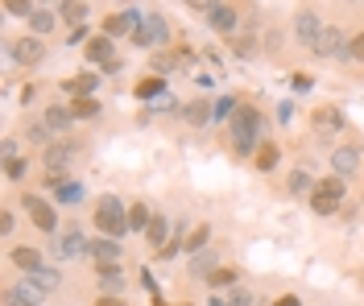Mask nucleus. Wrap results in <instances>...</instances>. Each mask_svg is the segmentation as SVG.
I'll list each match as a JSON object with an SVG mask.
<instances>
[{"mask_svg": "<svg viewBox=\"0 0 364 306\" xmlns=\"http://www.w3.org/2000/svg\"><path fill=\"white\" fill-rule=\"evenodd\" d=\"M228 141H232L236 158H252L261 149V141H265V116L257 108H249V104H240L236 116L228 120Z\"/></svg>", "mask_w": 364, "mask_h": 306, "instance_id": "f257e3e1", "label": "nucleus"}, {"mask_svg": "<svg viewBox=\"0 0 364 306\" xmlns=\"http://www.w3.org/2000/svg\"><path fill=\"white\" fill-rule=\"evenodd\" d=\"M95 232L112 236V240H120V236L129 232V207L116 195H100L95 199Z\"/></svg>", "mask_w": 364, "mask_h": 306, "instance_id": "f03ea898", "label": "nucleus"}, {"mask_svg": "<svg viewBox=\"0 0 364 306\" xmlns=\"http://www.w3.org/2000/svg\"><path fill=\"white\" fill-rule=\"evenodd\" d=\"M133 46H141V50H166L170 46V25H166L161 13H145V17H141V25H136V33H133Z\"/></svg>", "mask_w": 364, "mask_h": 306, "instance_id": "7ed1b4c3", "label": "nucleus"}, {"mask_svg": "<svg viewBox=\"0 0 364 306\" xmlns=\"http://www.w3.org/2000/svg\"><path fill=\"white\" fill-rule=\"evenodd\" d=\"M4 50H9V58H13V62H21V67H38V62L46 58V42L38 38V33L13 38V42H4Z\"/></svg>", "mask_w": 364, "mask_h": 306, "instance_id": "20e7f679", "label": "nucleus"}, {"mask_svg": "<svg viewBox=\"0 0 364 306\" xmlns=\"http://www.w3.org/2000/svg\"><path fill=\"white\" fill-rule=\"evenodd\" d=\"M21 207L29 212V219H33L38 232H58V212H54V203H46L42 195H25Z\"/></svg>", "mask_w": 364, "mask_h": 306, "instance_id": "39448f33", "label": "nucleus"}, {"mask_svg": "<svg viewBox=\"0 0 364 306\" xmlns=\"http://www.w3.org/2000/svg\"><path fill=\"white\" fill-rule=\"evenodd\" d=\"M46 302V290L29 273H25L21 282H13L9 290H4V306H42Z\"/></svg>", "mask_w": 364, "mask_h": 306, "instance_id": "423d86ee", "label": "nucleus"}, {"mask_svg": "<svg viewBox=\"0 0 364 306\" xmlns=\"http://www.w3.org/2000/svg\"><path fill=\"white\" fill-rule=\"evenodd\" d=\"M360 162H364V149L360 145H336L331 149V174H340V178H352V174H360Z\"/></svg>", "mask_w": 364, "mask_h": 306, "instance_id": "0eeeda50", "label": "nucleus"}, {"mask_svg": "<svg viewBox=\"0 0 364 306\" xmlns=\"http://www.w3.org/2000/svg\"><path fill=\"white\" fill-rule=\"evenodd\" d=\"M323 29H327V25L318 21L315 9H302V13L294 17V42L298 46H306V50H315V42L323 38Z\"/></svg>", "mask_w": 364, "mask_h": 306, "instance_id": "6e6552de", "label": "nucleus"}, {"mask_svg": "<svg viewBox=\"0 0 364 306\" xmlns=\"http://www.w3.org/2000/svg\"><path fill=\"white\" fill-rule=\"evenodd\" d=\"M348 42H352V38L343 33L340 25H327L323 38L315 42V54L318 58H348Z\"/></svg>", "mask_w": 364, "mask_h": 306, "instance_id": "1a4fd4ad", "label": "nucleus"}, {"mask_svg": "<svg viewBox=\"0 0 364 306\" xmlns=\"http://www.w3.org/2000/svg\"><path fill=\"white\" fill-rule=\"evenodd\" d=\"M95 285H100V294H124L129 290V273L120 269V261L95 265Z\"/></svg>", "mask_w": 364, "mask_h": 306, "instance_id": "9d476101", "label": "nucleus"}, {"mask_svg": "<svg viewBox=\"0 0 364 306\" xmlns=\"http://www.w3.org/2000/svg\"><path fill=\"white\" fill-rule=\"evenodd\" d=\"M50 253L58 261H70V257H83V253H91V240H83V232H75V228H67V232L58 236L54 244H50Z\"/></svg>", "mask_w": 364, "mask_h": 306, "instance_id": "9b49d317", "label": "nucleus"}, {"mask_svg": "<svg viewBox=\"0 0 364 306\" xmlns=\"http://www.w3.org/2000/svg\"><path fill=\"white\" fill-rule=\"evenodd\" d=\"M311 129H315L318 137H336V133L343 129V112L336 108V104H323V108L311 112Z\"/></svg>", "mask_w": 364, "mask_h": 306, "instance_id": "f8f14e48", "label": "nucleus"}, {"mask_svg": "<svg viewBox=\"0 0 364 306\" xmlns=\"http://www.w3.org/2000/svg\"><path fill=\"white\" fill-rule=\"evenodd\" d=\"M75 153H79L75 141H54V145H46L42 162H46V170H54V174H67V165L75 162Z\"/></svg>", "mask_w": 364, "mask_h": 306, "instance_id": "ddd939ff", "label": "nucleus"}, {"mask_svg": "<svg viewBox=\"0 0 364 306\" xmlns=\"http://www.w3.org/2000/svg\"><path fill=\"white\" fill-rule=\"evenodd\" d=\"M42 120L50 124V133H54V137H67L70 124H75V112H70V104H50V108L42 112Z\"/></svg>", "mask_w": 364, "mask_h": 306, "instance_id": "4468645a", "label": "nucleus"}, {"mask_svg": "<svg viewBox=\"0 0 364 306\" xmlns=\"http://www.w3.org/2000/svg\"><path fill=\"white\" fill-rule=\"evenodd\" d=\"M141 17H145V13H141ZM141 17H136V13H112V17H104V33H108V38H124V33L133 38Z\"/></svg>", "mask_w": 364, "mask_h": 306, "instance_id": "2eb2a0df", "label": "nucleus"}, {"mask_svg": "<svg viewBox=\"0 0 364 306\" xmlns=\"http://www.w3.org/2000/svg\"><path fill=\"white\" fill-rule=\"evenodd\" d=\"M83 54H87V62H91V67L100 71L104 62H112V58H116V50H112V38H108V33H100V38H91L87 46H83Z\"/></svg>", "mask_w": 364, "mask_h": 306, "instance_id": "dca6fc26", "label": "nucleus"}, {"mask_svg": "<svg viewBox=\"0 0 364 306\" xmlns=\"http://www.w3.org/2000/svg\"><path fill=\"white\" fill-rule=\"evenodd\" d=\"M207 25H211L215 33H224V38H236V9L224 0L220 9H211V13H207Z\"/></svg>", "mask_w": 364, "mask_h": 306, "instance_id": "f3484780", "label": "nucleus"}, {"mask_svg": "<svg viewBox=\"0 0 364 306\" xmlns=\"http://www.w3.org/2000/svg\"><path fill=\"white\" fill-rule=\"evenodd\" d=\"M100 79H104L100 71H83V75H75V79H67V83H63V95H70V99H75V95H95Z\"/></svg>", "mask_w": 364, "mask_h": 306, "instance_id": "a211bd4d", "label": "nucleus"}, {"mask_svg": "<svg viewBox=\"0 0 364 306\" xmlns=\"http://www.w3.org/2000/svg\"><path fill=\"white\" fill-rule=\"evenodd\" d=\"M120 240H112V236H100V240H91V253L87 257H95V265H112V261H120Z\"/></svg>", "mask_w": 364, "mask_h": 306, "instance_id": "6ab92c4d", "label": "nucleus"}, {"mask_svg": "<svg viewBox=\"0 0 364 306\" xmlns=\"http://www.w3.org/2000/svg\"><path fill=\"white\" fill-rule=\"evenodd\" d=\"M182 116H186V124L203 129L207 120H215V104H207V99H191V104H182Z\"/></svg>", "mask_w": 364, "mask_h": 306, "instance_id": "aec40b11", "label": "nucleus"}, {"mask_svg": "<svg viewBox=\"0 0 364 306\" xmlns=\"http://www.w3.org/2000/svg\"><path fill=\"white\" fill-rule=\"evenodd\" d=\"M9 257H13V265H17L21 273H33V269H42V265H46V261H42V253H38L33 244H21V248H13Z\"/></svg>", "mask_w": 364, "mask_h": 306, "instance_id": "412c9836", "label": "nucleus"}, {"mask_svg": "<svg viewBox=\"0 0 364 306\" xmlns=\"http://www.w3.org/2000/svg\"><path fill=\"white\" fill-rule=\"evenodd\" d=\"M70 112H75V120H95L104 112V104H100L95 95H75V99H70Z\"/></svg>", "mask_w": 364, "mask_h": 306, "instance_id": "4be33fe9", "label": "nucleus"}, {"mask_svg": "<svg viewBox=\"0 0 364 306\" xmlns=\"http://www.w3.org/2000/svg\"><path fill=\"white\" fill-rule=\"evenodd\" d=\"M58 21H63L58 13H50V9H38V13L29 17V33H38V38H46V33H54V29H58Z\"/></svg>", "mask_w": 364, "mask_h": 306, "instance_id": "5701e85b", "label": "nucleus"}, {"mask_svg": "<svg viewBox=\"0 0 364 306\" xmlns=\"http://www.w3.org/2000/svg\"><path fill=\"white\" fill-rule=\"evenodd\" d=\"M58 17H63V25H75L79 29V25L87 21V4L83 0H63L58 4Z\"/></svg>", "mask_w": 364, "mask_h": 306, "instance_id": "b1692460", "label": "nucleus"}, {"mask_svg": "<svg viewBox=\"0 0 364 306\" xmlns=\"http://www.w3.org/2000/svg\"><path fill=\"white\" fill-rule=\"evenodd\" d=\"M149 224H154L149 203H129V232H149Z\"/></svg>", "mask_w": 364, "mask_h": 306, "instance_id": "393cba45", "label": "nucleus"}, {"mask_svg": "<svg viewBox=\"0 0 364 306\" xmlns=\"http://www.w3.org/2000/svg\"><path fill=\"white\" fill-rule=\"evenodd\" d=\"M277 158H282V149H277L273 141H261V149L252 153V165H257L261 174H269L273 165H277Z\"/></svg>", "mask_w": 364, "mask_h": 306, "instance_id": "a878e982", "label": "nucleus"}, {"mask_svg": "<svg viewBox=\"0 0 364 306\" xmlns=\"http://www.w3.org/2000/svg\"><path fill=\"white\" fill-rule=\"evenodd\" d=\"M29 278H33V282L42 285L46 294H54V290L63 285V269H54V265H42V269H33Z\"/></svg>", "mask_w": 364, "mask_h": 306, "instance_id": "bb28decb", "label": "nucleus"}, {"mask_svg": "<svg viewBox=\"0 0 364 306\" xmlns=\"http://www.w3.org/2000/svg\"><path fill=\"white\" fill-rule=\"evenodd\" d=\"M340 203L343 199H336V195H327V190H318V187H315V195H311V212L315 215H336Z\"/></svg>", "mask_w": 364, "mask_h": 306, "instance_id": "cd10ccee", "label": "nucleus"}, {"mask_svg": "<svg viewBox=\"0 0 364 306\" xmlns=\"http://www.w3.org/2000/svg\"><path fill=\"white\" fill-rule=\"evenodd\" d=\"M149 248H166V244H170V224H166V215H154V224H149Z\"/></svg>", "mask_w": 364, "mask_h": 306, "instance_id": "c85d7f7f", "label": "nucleus"}, {"mask_svg": "<svg viewBox=\"0 0 364 306\" xmlns=\"http://www.w3.org/2000/svg\"><path fill=\"white\" fill-rule=\"evenodd\" d=\"M133 95L136 99H154V95H166V79L161 75H149V79H141L133 87Z\"/></svg>", "mask_w": 364, "mask_h": 306, "instance_id": "c756f323", "label": "nucleus"}, {"mask_svg": "<svg viewBox=\"0 0 364 306\" xmlns=\"http://www.w3.org/2000/svg\"><path fill=\"white\" fill-rule=\"evenodd\" d=\"M286 187H290V195H315V187H318V182L311 178V174H306V170H294Z\"/></svg>", "mask_w": 364, "mask_h": 306, "instance_id": "7c9ffc66", "label": "nucleus"}, {"mask_svg": "<svg viewBox=\"0 0 364 306\" xmlns=\"http://www.w3.org/2000/svg\"><path fill=\"white\" fill-rule=\"evenodd\" d=\"M174 67H178V58H174V54H166V50H154V58H149V71H154V75H161V79H166V75L174 71Z\"/></svg>", "mask_w": 364, "mask_h": 306, "instance_id": "2f4dec72", "label": "nucleus"}, {"mask_svg": "<svg viewBox=\"0 0 364 306\" xmlns=\"http://www.w3.org/2000/svg\"><path fill=\"white\" fill-rule=\"evenodd\" d=\"M207 240H211V228H207V224H199L195 232L186 236V244H182V248H186V253L195 257V253H203V248H207Z\"/></svg>", "mask_w": 364, "mask_h": 306, "instance_id": "473e14b6", "label": "nucleus"}, {"mask_svg": "<svg viewBox=\"0 0 364 306\" xmlns=\"http://www.w3.org/2000/svg\"><path fill=\"white\" fill-rule=\"evenodd\" d=\"M232 50H236L240 58H257V54H261V46H257L252 33H236V38H232Z\"/></svg>", "mask_w": 364, "mask_h": 306, "instance_id": "72a5a7b5", "label": "nucleus"}, {"mask_svg": "<svg viewBox=\"0 0 364 306\" xmlns=\"http://www.w3.org/2000/svg\"><path fill=\"white\" fill-rule=\"evenodd\" d=\"M207 285H211V290H236V269H211V273H207Z\"/></svg>", "mask_w": 364, "mask_h": 306, "instance_id": "f704fd0d", "label": "nucleus"}, {"mask_svg": "<svg viewBox=\"0 0 364 306\" xmlns=\"http://www.w3.org/2000/svg\"><path fill=\"white\" fill-rule=\"evenodd\" d=\"M4 13H9V17H25V21H29V17L38 13V4H33V0H4Z\"/></svg>", "mask_w": 364, "mask_h": 306, "instance_id": "c9c22d12", "label": "nucleus"}, {"mask_svg": "<svg viewBox=\"0 0 364 306\" xmlns=\"http://www.w3.org/2000/svg\"><path fill=\"white\" fill-rule=\"evenodd\" d=\"M25 137H29L33 145H54V141H50L54 133H50V124H46V120H42V124H25Z\"/></svg>", "mask_w": 364, "mask_h": 306, "instance_id": "e433bc0d", "label": "nucleus"}, {"mask_svg": "<svg viewBox=\"0 0 364 306\" xmlns=\"http://www.w3.org/2000/svg\"><path fill=\"white\" fill-rule=\"evenodd\" d=\"M25 174H29V162H25V158H9V162H4V178H9V182H21Z\"/></svg>", "mask_w": 364, "mask_h": 306, "instance_id": "4c0bfd02", "label": "nucleus"}, {"mask_svg": "<svg viewBox=\"0 0 364 306\" xmlns=\"http://www.w3.org/2000/svg\"><path fill=\"white\" fill-rule=\"evenodd\" d=\"M343 182H348V178H340V174H327V178H318V190H327V195L343 199Z\"/></svg>", "mask_w": 364, "mask_h": 306, "instance_id": "58836bf2", "label": "nucleus"}, {"mask_svg": "<svg viewBox=\"0 0 364 306\" xmlns=\"http://www.w3.org/2000/svg\"><path fill=\"white\" fill-rule=\"evenodd\" d=\"M54 195H58V203H79V199H83V187H79V182H63Z\"/></svg>", "mask_w": 364, "mask_h": 306, "instance_id": "ea45409f", "label": "nucleus"}, {"mask_svg": "<svg viewBox=\"0 0 364 306\" xmlns=\"http://www.w3.org/2000/svg\"><path fill=\"white\" fill-rule=\"evenodd\" d=\"M348 62H364V29L352 33V42H348Z\"/></svg>", "mask_w": 364, "mask_h": 306, "instance_id": "a19ab883", "label": "nucleus"}, {"mask_svg": "<svg viewBox=\"0 0 364 306\" xmlns=\"http://www.w3.org/2000/svg\"><path fill=\"white\" fill-rule=\"evenodd\" d=\"M236 108H240V99H232V95H224V99H215V116H220V120H232V116H236Z\"/></svg>", "mask_w": 364, "mask_h": 306, "instance_id": "79ce46f5", "label": "nucleus"}, {"mask_svg": "<svg viewBox=\"0 0 364 306\" xmlns=\"http://www.w3.org/2000/svg\"><path fill=\"white\" fill-rule=\"evenodd\" d=\"M228 306H252L249 290H228Z\"/></svg>", "mask_w": 364, "mask_h": 306, "instance_id": "37998d69", "label": "nucleus"}, {"mask_svg": "<svg viewBox=\"0 0 364 306\" xmlns=\"http://www.w3.org/2000/svg\"><path fill=\"white\" fill-rule=\"evenodd\" d=\"M182 4H186V9H199V13H211V9H220V4H224V0H182Z\"/></svg>", "mask_w": 364, "mask_h": 306, "instance_id": "c03bdc74", "label": "nucleus"}, {"mask_svg": "<svg viewBox=\"0 0 364 306\" xmlns=\"http://www.w3.org/2000/svg\"><path fill=\"white\" fill-rule=\"evenodd\" d=\"M178 108H182V104L174 99V95H161V99H158V112H166V116H170V112H178Z\"/></svg>", "mask_w": 364, "mask_h": 306, "instance_id": "a18cd8bd", "label": "nucleus"}, {"mask_svg": "<svg viewBox=\"0 0 364 306\" xmlns=\"http://www.w3.org/2000/svg\"><path fill=\"white\" fill-rule=\"evenodd\" d=\"M13 228H17V215H13V212H4V215H0V232H4V236H13Z\"/></svg>", "mask_w": 364, "mask_h": 306, "instance_id": "49530a36", "label": "nucleus"}, {"mask_svg": "<svg viewBox=\"0 0 364 306\" xmlns=\"http://www.w3.org/2000/svg\"><path fill=\"white\" fill-rule=\"evenodd\" d=\"M95 306H129V302H124L120 294H100V298H95Z\"/></svg>", "mask_w": 364, "mask_h": 306, "instance_id": "de8ad7c7", "label": "nucleus"}, {"mask_svg": "<svg viewBox=\"0 0 364 306\" xmlns=\"http://www.w3.org/2000/svg\"><path fill=\"white\" fill-rule=\"evenodd\" d=\"M100 71H104V75H120V71H124V62H120V58H112V62H104Z\"/></svg>", "mask_w": 364, "mask_h": 306, "instance_id": "09e8293b", "label": "nucleus"}, {"mask_svg": "<svg viewBox=\"0 0 364 306\" xmlns=\"http://www.w3.org/2000/svg\"><path fill=\"white\" fill-rule=\"evenodd\" d=\"M273 306H302V298H298V294H282Z\"/></svg>", "mask_w": 364, "mask_h": 306, "instance_id": "8fccbe9b", "label": "nucleus"}, {"mask_svg": "<svg viewBox=\"0 0 364 306\" xmlns=\"http://www.w3.org/2000/svg\"><path fill=\"white\" fill-rule=\"evenodd\" d=\"M294 92H311V75H294Z\"/></svg>", "mask_w": 364, "mask_h": 306, "instance_id": "3c124183", "label": "nucleus"}, {"mask_svg": "<svg viewBox=\"0 0 364 306\" xmlns=\"http://www.w3.org/2000/svg\"><path fill=\"white\" fill-rule=\"evenodd\" d=\"M0 149H4V162H9V158H17V141H13V137H9V141L0 145Z\"/></svg>", "mask_w": 364, "mask_h": 306, "instance_id": "603ef678", "label": "nucleus"}, {"mask_svg": "<svg viewBox=\"0 0 364 306\" xmlns=\"http://www.w3.org/2000/svg\"><path fill=\"white\" fill-rule=\"evenodd\" d=\"M33 4H50V0H33Z\"/></svg>", "mask_w": 364, "mask_h": 306, "instance_id": "864d4df0", "label": "nucleus"}]
</instances>
